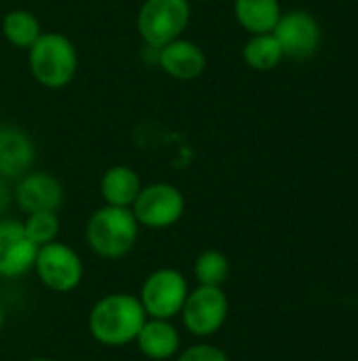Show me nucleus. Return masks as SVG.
Wrapping results in <instances>:
<instances>
[{"label":"nucleus","mask_w":358,"mask_h":361,"mask_svg":"<svg viewBox=\"0 0 358 361\" xmlns=\"http://www.w3.org/2000/svg\"><path fill=\"white\" fill-rule=\"evenodd\" d=\"M13 197L25 216L34 212H57L63 203V186L46 171H27L15 186Z\"/></svg>","instance_id":"11"},{"label":"nucleus","mask_w":358,"mask_h":361,"mask_svg":"<svg viewBox=\"0 0 358 361\" xmlns=\"http://www.w3.org/2000/svg\"><path fill=\"white\" fill-rule=\"evenodd\" d=\"M243 57L249 68L257 72H268L274 70L285 55L279 40L270 32V34H253L243 49Z\"/></svg>","instance_id":"18"},{"label":"nucleus","mask_w":358,"mask_h":361,"mask_svg":"<svg viewBox=\"0 0 358 361\" xmlns=\"http://www.w3.org/2000/svg\"><path fill=\"white\" fill-rule=\"evenodd\" d=\"M228 315H230V300L224 288L196 286L190 288L179 319L190 336L211 338L226 326Z\"/></svg>","instance_id":"7"},{"label":"nucleus","mask_w":358,"mask_h":361,"mask_svg":"<svg viewBox=\"0 0 358 361\" xmlns=\"http://www.w3.org/2000/svg\"><path fill=\"white\" fill-rule=\"evenodd\" d=\"M283 55L293 59H308L321 44V25L308 11L283 13L272 30Z\"/></svg>","instance_id":"9"},{"label":"nucleus","mask_w":358,"mask_h":361,"mask_svg":"<svg viewBox=\"0 0 358 361\" xmlns=\"http://www.w3.org/2000/svg\"><path fill=\"white\" fill-rule=\"evenodd\" d=\"M175 361H230L228 353L211 343H194L186 349H181Z\"/></svg>","instance_id":"21"},{"label":"nucleus","mask_w":358,"mask_h":361,"mask_svg":"<svg viewBox=\"0 0 358 361\" xmlns=\"http://www.w3.org/2000/svg\"><path fill=\"white\" fill-rule=\"evenodd\" d=\"M27 66L42 87L63 89L72 82L78 70V53L68 36L46 32L27 49Z\"/></svg>","instance_id":"3"},{"label":"nucleus","mask_w":358,"mask_h":361,"mask_svg":"<svg viewBox=\"0 0 358 361\" xmlns=\"http://www.w3.org/2000/svg\"><path fill=\"white\" fill-rule=\"evenodd\" d=\"M34 163V144L30 135L19 129L4 125L0 127V176L21 178Z\"/></svg>","instance_id":"14"},{"label":"nucleus","mask_w":358,"mask_h":361,"mask_svg":"<svg viewBox=\"0 0 358 361\" xmlns=\"http://www.w3.org/2000/svg\"><path fill=\"white\" fill-rule=\"evenodd\" d=\"M156 59L162 72L177 80H194L207 68L205 51L196 42L184 38H175L169 44L160 47L156 51Z\"/></svg>","instance_id":"12"},{"label":"nucleus","mask_w":358,"mask_h":361,"mask_svg":"<svg viewBox=\"0 0 358 361\" xmlns=\"http://www.w3.org/2000/svg\"><path fill=\"white\" fill-rule=\"evenodd\" d=\"M4 324H6V309H4V305L0 302V334H2V330H4Z\"/></svg>","instance_id":"22"},{"label":"nucleus","mask_w":358,"mask_h":361,"mask_svg":"<svg viewBox=\"0 0 358 361\" xmlns=\"http://www.w3.org/2000/svg\"><path fill=\"white\" fill-rule=\"evenodd\" d=\"M190 294L186 275L173 267L154 269L139 288V302L152 319H175Z\"/></svg>","instance_id":"5"},{"label":"nucleus","mask_w":358,"mask_h":361,"mask_svg":"<svg viewBox=\"0 0 358 361\" xmlns=\"http://www.w3.org/2000/svg\"><path fill=\"white\" fill-rule=\"evenodd\" d=\"M148 315L131 292H110L97 298L87 315L91 338L108 349H122L135 343Z\"/></svg>","instance_id":"1"},{"label":"nucleus","mask_w":358,"mask_h":361,"mask_svg":"<svg viewBox=\"0 0 358 361\" xmlns=\"http://www.w3.org/2000/svg\"><path fill=\"white\" fill-rule=\"evenodd\" d=\"M30 361H57V360H51V357H34V360Z\"/></svg>","instance_id":"23"},{"label":"nucleus","mask_w":358,"mask_h":361,"mask_svg":"<svg viewBox=\"0 0 358 361\" xmlns=\"http://www.w3.org/2000/svg\"><path fill=\"white\" fill-rule=\"evenodd\" d=\"M139 224L129 207L103 205L91 214L84 226L89 250L103 260H120L129 256L139 241Z\"/></svg>","instance_id":"2"},{"label":"nucleus","mask_w":358,"mask_h":361,"mask_svg":"<svg viewBox=\"0 0 358 361\" xmlns=\"http://www.w3.org/2000/svg\"><path fill=\"white\" fill-rule=\"evenodd\" d=\"M139 353L150 361L175 360L181 351V334L173 319H152L148 317L141 326L135 343Z\"/></svg>","instance_id":"13"},{"label":"nucleus","mask_w":358,"mask_h":361,"mask_svg":"<svg viewBox=\"0 0 358 361\" xmlns=\"http://www.w3.org/2000/svg\"><path fill=\"white\" fill-rule=\"evenodd\" d=\"M230 260L219 250H205L196 256L192 275L196 279V286H213L224 288V283L230 279Z\"/></svg>","instance_id":"19"},{"label":"nucleus","mask_w":358,"mask_h":361,"mask_svg":"<svg viewBox=\"0 0 358 361\" xmlns=\"http://www.w3.org/2000/svg\"><path fill=\"white\" fill-rule=\"evenodd\" d=\"M2 34L4 38L17 47V49H30L38 36L42 34L40 30V21L36 19L34 13L23 11V8H15L8 11L2 19Z\"/></svg>","instance_id":"17"},{"label":"nucleus","mask_w":358,"mask_h":361,"mask_svg":"<svg viewBox=\"0 0 358 361\" xmlns=\"http://www.w3.org/2000/svg\"><path fill=\"white\" fill-rule=\"evenodd\" d=\"M188 23V0H146L137 15V32L152 51H158L171 40L181 38Z\"/></svg>","instance_id":"6"},{"label":"nucleus","mask_w":358,"mask_h":361,"mask_svg":"<svg viewBox=\"0 0 358 361\" xmlns=\"http://www.w3.org/2000/svg\"><path fill=\"white\" fill-rule=\"evenodd\" d=\"M236 21L251 34H270L281 19L279 0H234Z\"/></svg>","instance_id":"16"},{"label":"nucleus","mask_w":358,"mask_h":361,"mask_svg":"<svg viewBox=\"0 0 358 361\" xmlns=\"http://www.w3.org/2000/svg\"><path fill=\"white\" fill-rule=\"evenodd\" d=\"M131 212L139 226L150 231H165L175 226L186 212V199L181 190L167 182H154L141 186Z\"/></svg>","instance_id":"8"},{"label":"nucleus","mask_w":358,"mask_h":361,"mask_svg":"<svg viewBox=\"0 0 358 361\" xmlns=\"http://www.w3.org/2000/svg\"><path fill=\"white\" fill-rule=\"evenodd\" d=\"M38 245L27 237L23 222L0 220V279H19L34 269Z\"/></svg>","instance_id":"10"},{"label":"nucleus","mask_w":358,"mask_h":361,"mask_svg":"<svg viewBox=\"0 0 358 361\" xmlns=\"http://www.w3.org/2000/svg\"><path fill=\"white\" fill-rule=\"evenodd\" d=\"M32 271L38 281L55 294H70L78 290L84 279V262L80 254L59 239L38 247Z\"/></svg>","instance_id":"4"},{"label":"nucleus","mask_w":358,"mask_h":361,"mask_svg":"<svg viewBox=\"0 0 358 361\" xmlns=\"http://www.w3.org/2000/svg\"><path fill=\"white\" fill-rule=\"evenodd\" d=\"M23 228H25L27 237L40 247V245L51 243V241H57L59 231H61V222H59L57 212H34V214L25 216Z\"/></svg>","instance_id":"20"},{"label":"nucleus","mask_w":358,"mask_h":361,"mask_svg":"<svg viewBox=\"0 0 358 361\" xmlns=\"http://www.w3.org/2000/svg\"><path fill=\"white\" fill-rule=\"evenodd\" d=\"M141 190L139 173L127 165H114L110 167L99 182V192L106 205L114 207H129L135 203L137 195Z\"/></svg>","instance_id":"15"}]
</instances>
